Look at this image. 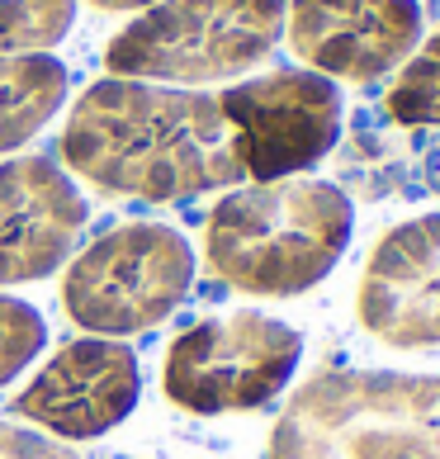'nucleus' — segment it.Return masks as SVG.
<instances>
[{
  "label": "nucleus",
  "mask_w": 440,
  "mask_h": 459,
  "mask_svg": "<svg viewBox=\"0 0 440 459\" xmlns=\"http://www.w3.org/2000/svg\"><path fill=\"white\" fill-rule=\"evenodd\" d=\"M62 166L91 190L180 204L242 185L237 138L218 95L105 76L66 114Z\"/></svg>",
  "instance_id": "nucleus-1"
},
{
  "label": "nucleus",
  "mask_w": 440,
  "mask_h": 459,
  "mask_svg": "<svg viewBox=\"0 0 440 459\" xmlns=\"http://www.w3.org/2000/svg\"><path fill=\"white\" fill-rule=\"evenodd\" d=\"M350 237V199L332 180L289 176L218 199L204 223V261L237 294L294 299L332 275Z\"/></svg>",
  "instance_id": "nucleus-2"
},
{
  "label": "nucleus",
  "mask_w": 440,
  "mask_h": 459,
  "mask_svg": "<svg viewBox=\"0 0 440 459\" xmlns=\"http://www.w3.org/2000/svg\"><path fill=\"white\" fill-rule=\"evenodd\" d=\"M270 459H440V374H323L280 412Z\"/></svg>",
  "instance_id": "nucleus-3"
},
{
  "label": "nucleus",
  "mask_w": 440,
  "mask_h": 459,
  "mask_svg": "<svg viewBox=\"0 0 440 459\" xmlns=\"http://www.w3.org/2000/svg\"><path fill=\"white\" fill-rule=\"evenodd\" d=\"M284 0H151L109 39L105 66L118 81L204 91L275 53Z\"/></svg>",
  "instance_id": "nucleus-4"
},
{
  "label": "nucleus",
  "mask_w": 440,
  "mask_h": 459,
  "mask_svg": "<svg viewBox=\"0 0 440 459\" xmlns=\"http://www.w3.org/2000/svg\"><path fill=\"white\" fill-rule=\"evenodd\" d=\"M194 247L180 228L124 223L66 261L62 308L91 336H138L171 317L194 289Z\"/></svg>",
  "instance_id": "nucleus-5"
},
{
  "label": "nucleus",
  "mask_w": 440,
  "mask_h": 459,
  "mask_svg": "<svg viewBox=\"0 0 440 459\" xmlns=\"http://www.w3.org/2000/svg\"><path fill=\"white\" fill-rule=\"evenodd\" d=\"M303 360V336L289 322L237 308L185 327L161 355V394L180 412L228 417L280 398Z\"/></svg>",
  "instance_id": "nucleus-6"
},
{
  "label": "nucleus",
  "mask_w": 440,
  "mask_h": 459,
  "mask_svg": "<svg viewBox=\"0 0 440 459\" xmlns=\"http://www.w3.org/2000/svg\"><path fill=\"white\" fill-rule=\"evenodd\" d=\"M237 161L251 185L289 180L317 166L341 138V91L317 72H270L218 91Z\"/></svg>",
  "instance_id": "nucleus-7"
},
{
  "label": "nucleus",
  "mask_w": 440,
  "mask_h": 459,
  "mask_svg": "<svg viewBox=\"0 0 440 459\" xmlns=\"http://www.w3.org/2000/svg\"><path fill=\"white\" fill-rule=\"evenodd\" d=\"M142 365L138 351L114 336H76L43 360L14 394L10 412L62 440H95L138 412Z\"/></svg>",
  "instance_id": "nucleus-8"
},
{
  "label": "nucleus",
  "mask_w": 440,
  "mask_h": 459,
  "mask_svg": "<svg viewBox=\"0 0 440 459\" xmlns=\"http://www.w3.org/2000/svg\"><path fill=\"white\" fill-rule=\"evenodd\" d=\"M284 39L327 81H379L421 43L417 0H284Z\"/></svg>",
  "instance_id": "nucleus-9"
},
{
  "label": "nucleus",
  "mask_w": 440,
  "mask_h": 459,
  "mask_svg": "<svg viewBox=\"0 0 440 459\" xmlns=\"http://www.w3.org/2000/svg\"><path fill=\"white\" fill-rule=\"evenodd\" d=\"M91 204L76 176L53 157L0 166V289L47 280L76 256Z\"/></svg>",
  "instance_id": "nucleus-10"
},
{
  "label": "nucleus",
  "mask_w": 440,
  "mask_h": 459,
  "mask_svg": "<svg viewBox=\"0 0 440 459\" xmlns=\"http://www.w3.org/2000/svg\"><path fill=\"white\" fill-rule=\"evenodd\" d=\"M360 327L384 346H440V213H421L379 237L360 294Z\"/></svg>",
  "instance_id": "nucleus-11"
},
{
  "label": "nucleus",
  "mask_w": 440,
  "mask_h": 459,
  "mask_svg": "<svg viewBox=\"0 0 440 459\" xmlns=\"http://www.w3.org/2000/svg\"><path fill=\"white\" fill-rule=\"evenodd\" d=\"M72 76L53 53L0 57V152L24 147L57 118Z\"/></svg>",
  "instance_id": "nucleus-12"
},
{
  "label": "nucleus",
  "mask_w": 440,
  "mask_h": 459,
  "mask_svg": "<svg viewBox=\"0 0 440 459\" xmlns=\"http://www.w3.org/2000/svg\"><path fill=\"white\" fill-rule=\"evenodd\" d=\"M76 24V0H0V57L53 53Z\"/></svg>",
  "instance_id": "nucleus-13"
},
{
  "label": "nucleus",
  "mask_w": 440,
  "mask_h": 459,
  "mask_svg": "<svg viewBox=\"0 0 440 459\" xmlns=\"http://www.w3.org/2000/svg\"><path fill=\"white\" fill-rule=\"evenodd\" d=\"M388 114L398 124H427L440 128V33L427 39L402 62V72L388 91Z\"/></svg>",
  "instance_id": "nucleus-14"
},
{
  "label": "nucleus",
  "mask_w": 440,
  "mask_h": 459,
  "mask_svg": "<svg viewBox=\"0 0 440 459\" xmlns=\"http://www.w3.org/2000/svg\"><path fill=\"white\" fill-rule=\"evenodd\" d=\"M47 346V317L33 303L0 294V388L39 360Z\"/></svg>",
  "instance_id": "nucleus-15"
},
{
  "label": "nucleus",
  "mask_w": 440,
  "mask_h": 459,
  "mask_svg": "<svg viewBox=\"0 0 440 459\" xmlns=\"http://www.w3.org/2000/svg\"><path fill=\"white\" fill-rule=\"evenodd\" d=\"M95 10H114V14H128V10H142L151 5V0H91Z\"/></svg>",
  "instance_id": "nucleus-16"
}]
</instances>
